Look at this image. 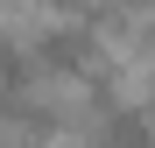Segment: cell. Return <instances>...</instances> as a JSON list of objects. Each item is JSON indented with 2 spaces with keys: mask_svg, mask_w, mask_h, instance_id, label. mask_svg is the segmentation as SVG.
Instances as JSON below:
<instances>
[{
  "mask_svg": "<svg viewBox=\"0 0 155 148\" xmlns=\"http://www.w3.org/2000/svg\"><path fill=\"white\" fill-rule=\"evenodd\" d=\"M85 148H155V106H141V99L99 106L85 127Z\"/></svg>",
  "mask_w": 155,
  "mask_h": 148,
  "instance_id": "1",
  "label": "cell"
},
{
  "mask_svg": "<svg viewBox=\"0 0 155 148\" xmlns=\"http://www.w3.org/2000/svg\"><path fill=\"white\" fill-rule=\"evenodd\" d=\"M35 57H42V71H57V78H92L99 71V35L92 28H49L35 42Z\"/></svg>",
  "mask_w": 155,
  "mask_h": 148,
  "instance_id": "2",
  "label": "cell"
},
{
  "mask_svg": "<svg viewBox=\"0 0 155 148\" xmlns=\"http://www.w3.org/2000/svg\"><path fill=\"white\" fill-rule=\"evenodd\" d=\"M49 7H64V14H71V7H85V0H49Z\"/></svg>",
  "mask_w": 155,
  "mask_h": 148,
  "instance_id": "3",
  "label": "cell"
}]
</instances>
